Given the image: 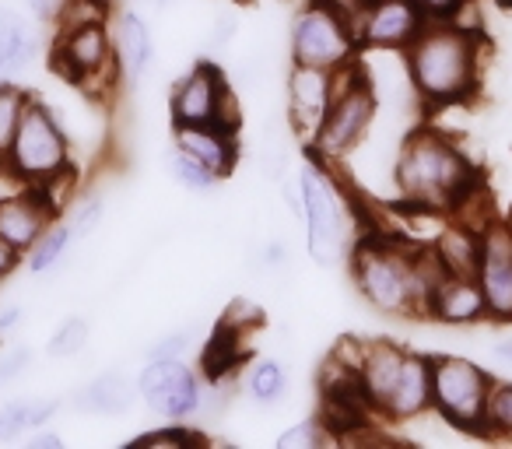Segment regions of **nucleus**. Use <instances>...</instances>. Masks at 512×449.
Returning <instances> with one entry per match:
<instances>
[{
	"label": "nucleus",
	"mask_w": 512,
	"mask_h": 449,
	"mask_svg": "<svg viewBox=\"0 0 512 449\" xmlns=\"http://www.w3.org/2000/svg\"><path fill=\"white\" fill-rule=\"evenodd\" d=\"M404 53L407 78L425 106H456L474 95L481 64V36L474 29L449 18H428Z\"/></svg>",
	"instance_id": "1"
},
{
	"label": "nucleus",
	"mask_w": 512,
	"mask_h": 449,
	"mask_svg": "<svg viewBox=\"0 0 512 449\" xmlns=\"http://www.w3.org/2000/svg\"><path fill=\"white\" fill-rule=\"evenodd\" d=\"M351 274L372 309L390 316H411L425 309L428 292L446 271L432 250L411 253L397 239L369 236L351 253Z\"/></svg>",
	"instance_id": "2"
},
{
	"label": "nucleus",
	"mask_w": 512,
	"mask_h": 449,
	"mask_svg": "<svg viewBox=\"0 0 512 449\" xmlns=\"http://www.w3.org/2000/svg\"><path fill=\"white\" fill-rule=\"evenodd\" d=\"M397 186L411 204L460 207L477 186V172L435 130H414L397 155Z\"/></svg>",
	"instance_id": "3"
},
{
	"label": "nucleus",
	"mask_w": 512,
	"mask_h": 449,
	"mask_svg": "<svg viewBox=\"0 0 512 449\" xmlns=\"http://www.w3.org/2000/svg\"><path fill=\"white\" fill-rule=\"evenodd\" d=\"M0 169H8L22 186H36V190L50 193L71 176V141L46 102H25L22 120H18V130L11 137Z\"/></svg>",
	"instance_id": "4"
},
{
	"label": "nucleus",
	"mask_w": 512,
	"mask_h": 449,
	"mask_svg": "<svg viewBox=\"0 0 512 449\" xmlns=\"http://www.w3.org/2000/svg\"><path fill=\"white\" fill-rule=\"evenodd\" d=\"M376 88L362 71H355V64L344 67L337 78V95L330 102L327 116L316 127L313 148L323 158H344L348 151L358 148V141L365 137V130L376 120Z\"/></svg>",
	"instance_id": "5"
},
{
	"label": "nucleus",
	"mask_w": 512,
	"mask_h": 449,
	"mask_svg": "<svg viewBox=\"0 0 512 449\" xmlns=\"http://www.w3.org/2000/svg\"><path fill=\"white\" fill-rule=\"evenodd\" d=\"M432 372V407L456 428H484L488 397L495 379L470 358H428Z\"/></svg>",
	"instance_id": "6"
},
{
	"label": "nucleus",
	"mask_w": 512,
	"mask_h": 449,
	"mask_svg": "<svg viewBox=\"0 0 512 449\" xmlns=\"http://www.w3.org/2000/svg\"><path fill=\"white\" fill-rule=\"evenodd\" d=\"M355 25L341 8L316 0L292 25V60L323 71H344L355 60Z\"/></svg>",
	"instance_id": "7"
},
{
	"label": "nucleus",
	"mask_w": 512,
	"mask_h": 449,
	"mask_svg": "<svg viewBox=\"0 0 512 449\" xmlns=\"http://www.w3.org/2000/svg\"><path fill=\"white\" fill-rule=\"evenodd\" d=\"M299 204L306 214V243L316 264L334 267L348 250V225H344L341 190L320 165H306L299 176Z\"/></svg>",
	"instance_id": "8"
},
{
	"label": "nucleus",
	"mask_w": 512,
	"mask_h": 449,
	"mask_svg": "<svg viewBox=\"0 0 512 449\" xmlns=\"http://www.w3.org/2000/svg\"><path fill=\"white\" fill-rule=\"evenodd\" d=\"M53 67L74 85H95L99 78L116 71L113 36L102 18H81L64 22L60 39L53 46Z\"/></svg>",
	"instance_id": "9"
},
{
	"label": "nucleus",
	"mask_w": 512,
	"mask_h": 449,
	"mask_svg": "<svg viewBox=\"0 0 512 449\" xmlns=\"http://www.w3.org/2000/svg\"><path fill=\"white\" fill-rule=\"evenodd\" d=\"M169 113L176 127H200V123H221L232 127L239 123V113L232 116V92L228 81L221 78V71L214 64H197L193 71H186L172 88Z\"/></svg>",
	"instance_id": "10"
},
{
	"label": "nucleus",
	"mask_w": 512,
	"mask_h": 449,
	"mask_svg": "<svg viewBox=\"0 0 512 449\" xmlns=\"http://www.w3.org/2000/svg\"><path fill=\"white\" fill-rule=\"evenodd\" d=\"M137 393L155 414L183 421L200 411V383L183 358H148L137 376Z\"/></svg>",
	"instance_id": "11"
},
{
	"label": "nucleus",
	"mask_w": 512,
	"mask_h": 449,
	"mask_svg": "<svg viewBox=\"0 0 512 449\" xmlns=\"http://www.w3.org/2000/svg\"><path fill=\"white\" fill-rule=\"evenodd\" d=\"M425 22V11L414 0H365L351 25L355 39L369 50H404Z\"/></svg>",
	"instance_id": "12"
},
{
	"label": "nucleus",
	"mask_w": 512,
	"mask_h": 449,
	"mask_svg": "<svg viewBox=\"0 0 512 449\" xmlns=\"http://www.w3.org/2000/svg\"><path fill=\"white\" fill-rule=\"evenodd\" d=\"M477 285L484 292L488 316L512 320V236L505 225H484L481 229Z\"/></svg>",
	"instance_id": "13"
},
{
	"label": "nucleus",
	"mask_w": 512,
	"mask_h": 449,
	"mask_svg": "<svg viewBox=\"0 0 512 449\" xmlns=\"http://www.w3.org/2000/svg\"><path fill=\"white\" fill-rule=\"evenodd\" d=\"M57 221V204L50 190L22 186L18 193L0 197V239H8L18 253H29V246Z\"/></svg>",
	"instance_id": "14"
},
{
	"label": "nucleus",
	"mask_w": 512,
	"mask_h": 449,
	"mask_svg": "<svg viewBox=\"0 0 512 449\" xmlns=\"http://www.w3.org/2000/svg\"><path fill=\"white\" fill-rule=\"evenodd\" d=\"M337 78H341V71H323V67L306 64L292 67V74H288V113L302 134H316V127L323 123L337 95Z\"/></svg>",
	"instance_id": "15"
},
{
	"label": "nucleus",
	"mask_w": 512,
	"mask_h": 449,
	"mask_svg": "<svg viewBox=\"0 0 512 449\" xmlns=\"http://www.w3.org/2000/svg\"><path fill=\"white\" fill-rule=\"evenodd\" d=\"M425 313L442 323H474L481 316H488V306H484V292L477 285V278L442 274L432 292H428Z\"/></svg>",
	"instance_id": "16"
},
{
	"label": "nucleus",
	"mask_w": 512,
	"mask_h": 449,
	"mask_svg": "<svg viewBox=\"0 0 512 449\" xmlns=\"http://www.w3.org/2000/svg\"><path fill=\"white\" fill-rule=\"evenodd\" d=\"M176 148L197 158L204 169L214 176H228L239 162V144H235V130L221 127V123H200V127H176Z\"/></svg>",
	"instance_id": "17"
},
{
	"label": "nucleus",
	"mask_w": 512,
	"mask_h": 449,
	"mask_svg": "<svg viewBox=\"0 0 512 449\" xmlns=\"http://www.w3.org/2000/svg\"><path fill=\"white\" fill-rule=\"evenodd\" d=\"M432 407V372H428V358L411 355L407 351L404 369H400L397 383H393L390 397L383 400L379 414L390 421H411Z\"/></svg>",
	"instance_id": "18"
},
{
	"label": "nucleus",
	"mask_w": 512,
	"mask_h": 449,
	"mask_svg": "<svg viewBox=\"0 0 512 449\" xmlns=\"http://www.w3.org/2000/svg\"><path fill=\"white\" fill-rule=\"evenodd\" d=\"M113 57H116V74L123 81H141L144 71L151 67L155 57V43H151V32L144 25V18L137 11H123L116 18V32H113Z\"/></svg>",
	"instance_id": "19"
},
{
	"label": "nucleus",
	"mask_w": 512,
	"mask_h": 449,
	"mask_svg": "<svg viewBox=\"0 0 512 449\" xmlns=\"http://www.w3.org/2000/svg\"><path fill=\"white\" fill-rule=\"evenodd\" d=\"M39 57V39L18 11L0 8V81H18Z\"/></svg>",
	"instance_id": "20"
},
{
	"label": "nucleus",
	"mask_w": 512,
	"mask_h": 449,
	"mask_svg": "<svg viewBox=\"0 0 512 449\" xmlns=\"http://www.w3.org/2000/svg\"><path fill=\"white\" fill-rule=\"evenodd\" d=\"M137 397V383L123 372H102L92 383H85L71 397V407L81 414H123L130 411Z\"/></svg>",
	"instance_id": "21"
},
{
	"label": "nucleus",
	"mask_w": 512,
	"mask_h": 449,
	"mask_svg": "<svg viewBox=\"0 0 512 449\" xmlns=\"http://www.w3.org/2000/svg\"><path fill=\"white\" fill-rule=\"evenodd\" d=\"M432 253L446 274L477 278V264H481V232L467 229V225H453V229L442 232V239L432 246Z\"/></svg>",
	"instance_id": "22"
},
{
	"label": "nucleus",
	"mask_w": 512,
	"mask_h": 449,
	"mask_svg": "<svg viewBox=\"0 0 512 449\" xmlns=\"http://www.w3.org/2000/svg\"><path fill=\"white\" fill-rule=\"evenodd\" d=\"M60 411V400L53 397H22L0 407V442L22 439L32 428H43Z\"/></svg>",
	"instance_id": "23"
},
{
	"label": "nucleus",
	"mask_w": 512,
	"mask_h": 449,
	"mask_svg": "<svg viewBox=\"0 0 512 449\" xmlns=\"http://www.w3.org/2000/svg\"><path fill=\"white\" fill-rule=\"evenodd\" d=\"M71 243H74V236H71V229H67V221H53L50 229H46L43 236L29 246V271L32 274L53 271V267L67 257Z\"/></svg>",
	"instance_id": "24"
},
{
	"label": "nucleus",
	"mask_w": 512,
	"mask_h": 449,
	"mask_svg": "<svg viewBox=\"0 0 512 449\" xmlns=\"http://www.w3.org/2000/svg\"><path fill=\"white\" fill-rule=\"evenodd\" d=\"M285 386H288V376H285V369H281V362H274V358L256 362L246 379V390L256 404H278Z\"/></svg>",
	"instance_id": "25"
},
{
	"label": "nucleus",
	"mask_w": 512,
	"mask_h": 449,
	"mask_svg": "<svg viewBox=\"0 0 512 449\" xmlns=\"http://www.w3.org/2000/svg\"><path fill=\"white\" fill-rule=\"evenodd\" d=\"M32 95H25L22 85L15 81H0V162L8 155V144L18 130V120H22V109Z\"/></svg>",
	"instance_id": "26"
},
{
	"label": "nucleus",
	"mask_w": 512,
	"mask_h": 449,
	"mask_svg": "<svg viewBox=\"0 0 512 449\" xmlns=\"http://www.w3.org/2000/svg\"><path fill=\"white\" fill-rule=\"evenodd\" d=\"M169 172L176 183L186 186V190H211V186L218 183V176H214L211 169H204L197 158L186 155V151H179V148L169 155Z\"/></svg>",
	"instance_id": "27"
},
{
	"label": "nucleus",
	"mask_w": 512,
	"mask_h": 449,
	"mask_svg": "<svg viewBox=\"0 0 512 449\" xmlns=\"http://www.w3.org/2000/svg\"><path fill=\"white\" fill-rule=\"evenodd\" d=\"M85 344H88V320L71 316V320H64L57 330H53L46 351H50L53 358H74L81 348H85Z\"/></svg>",
	"instance_id": "28"
},
{
	"label": "nucleus",
	"mask_w": 512,
	"mask_h": 449,
	"mask_svg": "<svg viewBox=\"0 0 512 449\" xmlns=\"http://www.w3.org/2000/svg\"><path fill=\"white\" fill-rule=\"evenodd\" d=\"M484 428H491V432H502V435H512V383H495V386H491Z\"/></svg>",
	"instance_id": "29"
},
{
	"label": "nucleus",
	"mask_w": 512,
	"mask_h": 449,
	"mask_svg": "<svg viewBox=\"0 0 512 449\" xmlns=\"http://www.w3.org/2000/svg\"><path fill=\"white\" fill-rule=\"evenodd\" d=\"M102 211H106V204H102V197H85V200H81V204L74 207L71 218H67V229H71V236H74V239L92 236V232L99 229Z\"/></svg>",
	"instance_id": "30"
},
{
	"label": "nucleus",
	"mask_w": 512,
	"mask_h": 449,
	"mask_svg": "<svg viewBox=\"0 0 512 449\" xmlns=\"http://www.w3.org/2000/svg\"><path fill=\"white\" fill-rule=\"evenodd\" d=\"M320 442H327V432H323L320 421H299V425L281 435L278 449H316Z\"/></svg>",
	"instance_id": "31"
},
{
	"label": "nucleus",
	"mask_w": 512,
	"mask_h": 449,
	"mask_svg": "<svg viewBox=\"0 0 512 449\" xmlns=\"http://www.w3.org/2000/svg\"><path fill=\"white\" fill-rule=\"evenodd\" d=\"M200 435L190 432V428H158V432H148L141 439H134L130 446H151V449H162V446H197Z\"/></svg>",
	"instance_id": "32"
},
{
	"label": "nucleus",
	"mask_w": 512,
	"mask_h": 449,
	"mask_svg": "<svg viewBox=\"0 0 512 449\" xmlns=\"http://www.w3.org/2000/svg\"><path fill=\"white\" fill-rule=\"evenodd\" d=\"M32 365V348H11L0 355V390L11 386Z\"/></svg>",
	"instance_id": "33"
},
{
	"label": "nucleus",
	"mask_w": 512,
	"mask_h": 449,
	"mask_svg": "<svg viewBox=\"0 0 512 449\" xmlns=\"http://www.w3.org/2000/svg\"><path fill=\"white\" fill-rule=\"evenodd\" d=\"M186 344H190V330H176V334L162 337V341L148 351V358H183Z\"/></svg>",
	"instance_id": "34"
},
{
	"label": "nucleus",
	"mask_w": 512,
	"mask_h": 449,
	"mask_svg": "<svg viewBox=\"0 0 512 449\" xmlns=\"http://www.w3.org/2000/svg\"><path fill=\"white\" fill-rule=\"evenodd\" d=\"M414 4L425 11V18H453L467 0H414Z\"/></svg>",
	"instance_id": "35"
},
{
	"label": "nucleus",
	"mask_w": 512,
	"mask_h": 449,
	"mask_svg": "<svg viewBox=\"0 0 512 449\" xmlns=\"http://www.w3.org/2000/svg\"><path fill=\"white\" fill-rule=\"evenodd\" d=\"M25 4H29V11L39 22H57L67 8V0H25Z\"/></svg>",
	"instance_id": "36"
},
{
	"label": "nucleus",
	"mask_w": 512,
	"mask_h": 449,
	"mask_svg": "<svg viewBox=\"0 0 512 449\" xmlns=\"http://www.w3.org/2000/svg\"><path fill=\"white\" fill-rule=\"evenodd\" d=\"M18 260H22V253H18L15 246L8 243V239H0V281L11 278V274H15Z\"/></svg>",
	"instance_id": "37"
},
{
	"label": "nucleus",
	"mask_w": 512,
	"mask_h": 449,
	"mask_svg": "<svg viewBox=\"0 0 512 449\" xmlns=\"http://www.w3.org/2000/svg\"><path fill=\"white\" fill-rule=\"evenodd\" d=\"M25 446L29 449H64V439H60L57 432H36V428H32V435L25 439Z\"/></svg>",
	"instance_id": "38"
},
{
	"label": "nucleus",
	"mask_w": 512,
	"mask_h": 449,
	"mask_svg": "<svg viewBox=\"0 0 512 449\" xmlns=\"http://www.w3.org/2000/svg\"><path fill=\"white\" fill-rule=\"evenodd\" d=\"M22 320H25V309L22 306H4V309H0V337H8Z\"/></svg>",
	"instance_id": "39"
},
{
	"label": "nucleus",
	"mask_w": 512,
	"mask_h": 449,
	"mask_svg": "<svg viewBox=\"0 0 512 449\" xmlns=\"http://www.w3.org/2000/svg\"><path fill=\"white\" fill-rule=\"evenodd\" d=\"M495 355L505 358V362H512V337H502V341L495 344Z\"/></svg>",
	"instance_id": "40"
},
{
	"label": "nucleus",
	"mask_w": 512,
	"mask_h": 449,
	"mask_svg": "<svg viewBox=\"0 0 512 449\" xmlns=\"http://www.w3.org/2000/svg\"><path fill=\"white\" fill-rule=\"evenodd\" d=\"M505 229H509V236H512V211H509V221H505Z\"/></svg>",
	"instance_id": "41"
},
{
	"label": "nucleus",
	"mask_w": 512,
	"mask_h": 449,
	"mask_svg": "<svg viewBox=\"0 0 512 449\" xmlns=\"http://www.w3.org/2000/svg\"><path fill=\"white\" fill-rule=\"evenodd\" d=\"M502 4H512V0H502Z\"/></svg>",
	"instance_id": "42"
}]
</instances>
